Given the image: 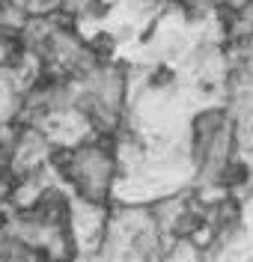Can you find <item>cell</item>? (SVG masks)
Returning <instances> with one entry per match:
<instances>
[{
  "instance_id": "6da1fadb",
  "label": "cell",
  "mask_w": 253,
  "mask_h": 262,
  "mask_svg": "<svg viewBox=\"0 0 253 262\" xmlns=\"http://www.w3.org/2000/svg\"><path fill=\"white\" fill-rule=\"evenodd\" d=\"M51 167L75 200L96 206H110L122 179L117 143L99 134H89L72 146H57Z\"/></svg>"
},
{
  "instance_id": "7a4b0ae2",
  "label": "cell",
  "mask_w": 253,
  "mask_h": 262,
  "mask_svg": "<svg viewBox=\"0 0 253 262\" xmlns=\"http://www.w3.org/2000/svg\"><path fill=\"white\" fill-rule=\"evenodd\" d=\"M220 262H241V259H220Z\"/></svg>"
}]
</instances>
